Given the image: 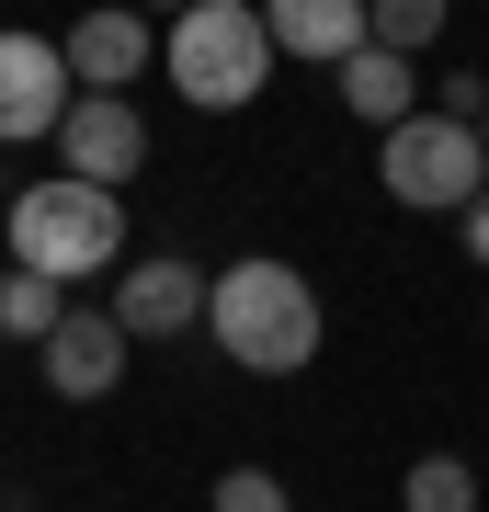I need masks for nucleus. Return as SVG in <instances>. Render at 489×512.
<instances>
[{"mask_svg":"<svg viewBox=\"0 0 489 512\" xmlns=\"http://www.w3.org/2000/svg\"><path fill=\"white\" fill-rule=\"evenodd\" d=\"M205 330H217V353L228 365H251V376H308L319 365V285L296 274V262H228L217 285H205Z\"/></svg>","mask_w":489,"mask_h":512,"instance_id":"nucleus-1","label":"nucleus"},{"mask_svg":"<svg viewBox=\"0 0 489 512\" xmlns=\"http://www.w3.org/2000/svg\"><path fill=\"white\" fill-rule=\"evenodd\" d=\"M12 262H35L57 285H91V274H126V194L114 183H23L12 194Z\"/></svg>","mask_w":489,"mask_h":512,"instance_id":"nucleus-2","label":"nucleus"},{"mask_svg":"<svg viewBox=\"0 0 489 512\" xmlns=\"http://www.w3.org/2000/svg\"><path fill=\"white\" fill-rule=\"evenodd\" d=\"M160 69H171V92L194 103V114H239V103L273 80V23H262V0H194V12H171Z\"/></svg>","mask_w":489,"mask_h":512,"instance_id":"nucleus-3","label":"nucleus"},{"mask_svg":"<svg viewBox=\"0 0 489 512\" xmlns=\"http://www.w3.org/2000/svg\"><path fill=\"white\" fill-rule=\"evenodd\" d=\"M376 183L399 194V205H421V217H467V205L489 194V137L467 126V114H444V103L433 114H399Z\"/></svg>","mask_w":489,"mask_h":512,"instance_id":"nucleus-4","label":"nucleus"},{"mask_svg":"<svg viewBox=\"0 0 489 512\" xmlns=\"http://www.w3.org/2000/svg\"><path fill=\"white\" fill-rule=\"evenodd\" d=\"M69 103H80L69 46L0 23V148H12V137H57V126H69Z\"/></svg>","mask_w":489,"mask_h":512,"instance_id":"nucleus-5","label":"nucleus"},{"mask_svg":"<svg viewBox=\"0 0 489 512\" xmlns=\"http://www.w3.org/2000/svg\"><path fill=\"white\" fill-rule=\"evenodd\" d=\"M35 353H46V387H57V399H114L137 342H126V319H114V308H69Z\"/></svg>","mask_w":489,"mask_h":512,"instance_id":"nucleus-6","label":"nucleus"},{"mask_svg":"<svg viewBox=\"0 0 489 512\" xmlns=\"http://www.w3.org/2000/svg\"><path fill=\"white\" fill-rule=\"evenodd\" d=\"M57 160H69L80 183H126V171L148 160V114L126 92H80L69 126H57Z\"/></svg>","mask_w":489,"mask_h":512,"instance_id":"nucleus-7","label":"nucleus"},{"mask_svg":"<svg viewBox=\"0 0 489 512\" xmlns=\"http://www.w3.org/2000/svg\"><path fill=\"white\" fill-rule=\"evenodd\" d=\"M114 319H126V342H182V330L205 319V274L194 262H126L114 274Z\"/></svg>","mask_w":489,"mask_h":512,"instance_id":"nucleus-8","label":"nucleus"},{"mask_svg":"<svg viewBox=\"0 0 489 512\" xmlns=\"http://www.w3.org/2000/svg\"><path fill=\"white\" fill-rule=\"evenodd\" d=\"M57 46H69V80H80V92H126L148 57H160V46H148V12H137V0H103V12H80Z\"/></svg>","mask_w":489,"mask_h":512,"instance_id":"nucleus-9","label":"nucleus"},{"mask_svg":"<svg viewBox=\"0 0 489 512\" xmlns=\"http://www.w3.org/2000/svg\"><path fill=\"white\" fill-rule=\"evenodd\" d=\"M273 23V57H319V69H342L364 46V0H262Z\"/></svg>","mask_w":489,"mask_h":512,"instance_id":"nucleus-10","label":"nucleus"},{"mask_svg":"<svg viewBox=\"0 0 489 512\" xmlns=\"http://www.w3.org/2000/svg\"><path fill=\"white\" fill-rule=\"evenodd\" d=\"M342 103H353L364 126L387 137V126H399V114H421V69H410L399 46H376V35H364V46L342 57Z\"/></svg>","mask_w":489,"mask_h":512,"instance_id":"nucleus-11","label":"nucleus"},{"mask_svg":"<svg viewBox=\"0 0 489 512\" xmlns=\"http://www.w3.org/2000/svg\"><path fill=\"white\" fill-rule=\"evenodd\" d=\"M57 319H69V285L35 274V262H12V274H0V330H12V342H46Z\"/></svg>","mask_w":489,"mask_h":512,"instance_id":"nucleus-12","label":"nucleus"},{"mask_svg":"<svg viewBox=\"0 0 489 512\" xmlns=\"http://www.w3.org/2000/svg\"><path fill=\"white\" fill-rule=\"evenodd\" d=\"M444 23H455V0H364V35H376V46H399V57H421Z\"/></svg>","mask_w":489,"mask_h":512,"instance_id":"nucleus-13","label":"nucleus"},{"mask_svg":"<svg viewBox=\"0 0 489 512\" xmlns=\"http://www.w3.org/2000/svg\"><path fill=\"white\" fill-rule=\"evenodd\" d=\"M410 512H478V478L455 467V456H421L410 467Z\"/></svg>","mask_w":489,"mask_h":512,"instance_id":"nucleus-14","label":"nucleus"},{"mask_svg":"<svg viewBox=\"0 0 489 512\" xmlns=\"http://www.w3.org/2000/svg\"><path fill=\"white\" fill-rule=\"evenodd\" d=\"M217 512H296V490H285L273 467H228V478H217Z\"/></svg>","mask_w":489,"mask_h":512,"instance_id":"nucleus-15","label":"nucleus"},{"mask_svg":"<svg viewBox=\"0 0 489 512\" xmlns=\"http://www.w3.org/2000/svg\"><path fill=\"white\" fill-rule=\"evenodd\" d=\"M467 251H478V262H489V194H478V205H467Z\"/></svg>","mask_w":489,"mask_h":512,"instance_id":"nucleus-16","label":"nucleus"},{"mask_svg":"<svg viewBox=\"0 0 489 512\" xmlns=\"http://www.w3.org/2000/svg\"><path fill=\"white\" fill-rule=\"evenodd\" d=\"M137 12H194V0H137Z\"/></svg>","mask_w":489,"mask_h":512,"instance_id":"nucleus-17","label":"nucleus"},{"mask_svg":"<svg viewBox=\"0 0 489 512\" xmlns=\"http://www.w3.org/2000/svg\"><path fill=\"white\" fill-rule=\"evenodd\" d=\"M478 137H489V114H478Z\"/></svg>","mask_w":489,"mask_h":512,"instance_id":"nucleus-18","label":"nucleus"}]
</instances>
